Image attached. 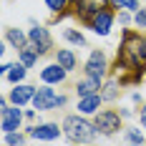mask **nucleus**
<instances>
[{
	"label": "nucleus",
	"mask_w": 146,
	"mask_h": 146,
	"mask_svg": "<svg viewBox=\"0 0 146 146\" xmlns=\"http://www.w3.org/2000/svg\"><path fill=\"white\" fill-rule=\"evenodd\" d=\"M103 88H106V91H101L103 101H116L118 91H121V83H118V78H116V76H113V78H108V81L103 83Z\"/></svg>",
	"instance_id": "a211bd4d"
},
{
	"label": "nucleus",
	"mask_w": 146,
	"mask_h": 146,
	"mask_svg": "<svg viewBox=\"0 0 146 146\" xmlns=\"http://www.w3.org/2000/svg\"><path fill=\"white\" fill-rule=\"evenodd\" d=\"M25 73H28V66H25L23 60H18V63L10 66V71H8V76H5V81H10V83H23V81H25Z\"/></svg>",
	"instance_id": "f3484780"
},
{
	"label": "nucleus",
	"mask_w": 146,
	"mask_h": 146,
	"mask_svg": "<svg viewBox=\"0 0 146 146\" xmlns=\"http://www.w3.org/2000/svg\"><path fill=\"white\" fill-rule=\"evenodd\" d=\"M83 71L86 76H93V78H106V73H108V60H106V53L103 50H91V56H88L86 66H83Z\"/></svg>",
	"instance_id": "423d86ee"
},
{
	"label": "nucleus",
	"mask_w": 146,
	"mask_h": 146,
	"mask_svg": "<svg viewBox=\"0 0 146 146\" xmlns=\"http://www.w3.org/2000/svg\"><path fill=\"white\" fill-rule=\"evenodd\" d=\"M35 91L38 88L30 86V83H15V88L10 91V103H15V106H25V103H33V96H35Z\"/></svg>",
	"instance_id": "9d476101"
},
{
	"label": "nucleus",
	"mask_w": 146,
	"mask_h": 146,
	"mask_svg": "<svg viewBox=\"0 0 146 146\" xmlns=\"http://www.w3.org/2000/svg\"><path fill=\"white\" fill-rule=\"evenodd\" d=\"M111 5L116 8V10H129V13H136L141 5H139V0H111Z\"/></svg>",
	"instance_id": "aec40b11"
},
{
	"label": "nucleus",
	"mask_w": 146,
	"mask_h": 146,
	"mask_svg": "<svg viewBox=\"0 0 146 146\" xmlns=\"http://www.w3.org/2000/svg\"><path fill=\"white\" fill-rule=\"evenodd\" d=\"M56 60H58V63H60V66H63L68 73H73L76 68H78V56L73 53L71 48H58V53H56Z\"/></svg>",
	"instance_id": "4468645a"
},
{
	"label": "nucleus",
	"mask_w": 146,
	"mask_h": 146,
	"mask_svg": "<svg viewBox=\"0 0 146 146\" xmlns=\"http://www.w3.org/2000/svg\"><path fill=\"white\" fill-rule=\"evenodd\" d=\"M45 5H48L50 13H56V15L68 10V0H45Z\"/></svg>",
	"instance_id": "412c9836"
},
{
	"label": "nucleus",
	"mask_w": 146,
	"mask_h": 146,
	"mask_svg": "<svg viewBox=\"0 0 146 146\" xmlns=\"http://www.w3.org/2000/svg\"><path fill=\"white\" fill-rule=\"evenodd\" d=\"M5 40L13 45L15 50H20L23 45H28V43H30L28 33H23V30H18V28H8V30H5Z\"/></svg>",
	"instance_id": "2eb2a0df"
},
{
	"label": "nucleus",
	"mask_w": 146,
	"mask_h": 146,
	"mask_svg": "<svg viewBox=\"0 0 146 146\" xmlns=\"http://www.w3.org/2000/svg\"><path fill=\"white\" fill-rule=\"evenodd\" d=\"M63 38H66L68 43H73V45H83V48H86V38H83V33H81V30L66 28V30H63Z\"/></svg>",
	"instance_id": "6ab92c4d"
},
{
	"label": "nucleus",
	"mask_w": 146,
	"mask_h": 146,
	"mask_svg": "<svg viewBox=\"0 0 146 146\" xmlns=\"http://www.w3.org/2000/svg\"><path fill=\"white\" fill-rule=\"evenodd\" d=\"M126 141L129 144H144V133L139 131V129H126Z\"/></svg>",
	"instance_id": "5701e85b"
},
{
	"label": "nucleus",
	"mask_w": 146,
	"mask_h": 146,
	"mask_svg": "<svg viewBox=\"0 0 146 146\" xmlns=\"http://www.w3.org/2000/svg\"><path fill=\"white\" fill-rule=\"evenodd\" d=\"M18 58H20V60H23V63L30 68V66H35V63H38L40 53H38V48H35L33 43H28V45H23V48L18 50Z\"/></svg>",
	"instance_id": "dca6fc26"
},
{
	"label": "nucleus",
	"mask_w": 146,
	"mask_h": 146,
	"mask_svg": "<svg viewBox=\"0 0 146 146\" xmlns=\"http://www.w3.org/2000/svg\"><path fill=\"white\" fill-rule=\"evenodd\" d=\"M25 139H28V136H23V133H18V131H8V133H5V144H8V146L25 144Z\"/></svg>",
	"instance_id": "4be33fe9"
},
{
	"label": "nucleus",
	"mask_w": 146,
	"mask_h": 146,
	"mask_svg": "<svg viewBox=\"0 0 146 146\" xmlns=\"http://www.w3.org/2000/svg\"><path fill=\"white\" fill-rule=\"evenodd\" d=\"M63 133L71 144H83V141H93L98 136V129H96L93 121L83 118V113L81 116L71 113V116L63 118Z\"/></svg>",
	"instance_id": "f257e3e1"
},
{
	"label": "nucleus",
	"mask_w": 146,
	"mask_h": 146,
	"mask_svg": "<svg viewBox=\"0 0 146 146\" xmlns=\"http://www.w3.org/2000/svg\"><path fill=\"white\" fill-rule=\"evenodd\" d=\"M106 8H113V5H111V0H76L66 13H58V15H56V23L63 20L66 15H76V18H78V23L88 25V23H91V18H93L96 13H101V10H106Z\"/></svg>",
	"instance_id": "f03ea898"
},
{
	"label": "nucleus",
	"mask_w": 146,
	"mask_h": 146,
	"mask_svg": "<svg viewBox=\"0 0 146 146\" xmlns=\"http://www.w3.org/2000/svg\"><path fill=\"white\" fill-rule=\"evenodd\" d=\"M101 103H103V96H101V93H91V96H81V98H78V113H83V116H91V113H98Z\"/></svg>",
	"instance_id": "f8f14e48"
},
{
	"label": "nucleus",
	"mask_w": 146,
	"mask_h": 146,
	"mask_svg": "<svg viewBox=\"0 0 146 146\" xmlns=\"http://www.w3.org/2000/svg\"><path fill=\"white\" fill-rule=\"evenodd\" d=\"M98 88H103V81H101V78L86 76V78H81V81L76 83V93H78V98H81V96H91V93H98Z\"/></svg>",
	"instance_id": "ddd939ff"
},
{
	"label": "nucleus",
	"mask_w": 146,
	"mask_h": 146,
	"mask_svg": "<svg viewBox=\"0 0 146 146\" xmlns=\"http://www.w3.org/2000/svg\"><path fill=\"white\" fill-rule=\"evenodd\" d=\"M25 113L20 111V106H10V98H0V131L8 133V131H18L20 123H23Z\"/></svg>",
	"instance_id": "7ed1b4c3"
},
{
	"label": "nucleus",
	"mask_w": 146,
	"mask_h": 146,
	"mask_svg": "<svg viewBox=\"0 0 146 146\" xmlns=\"http://www.w3.org/2000/svg\"><path fill=\"white\" fill-rule=\"evenodd\" d=\"M118 23H121V25H129V23H131V15H129V10H121V13H118Z\"/></svg>",
	"instance_id": "393cba45"
},
{
	"label": "nucleus",
	"mask_w": 146,
	"mask_h": 146,
	"mask_svg": "<svg viewBox=\"0 0 146 146\" xmlns=\"http://www.w3.org/2000/svg\"><path fill=\"white\" fill-rule=\"evenodd\" d=\"M58 106H66V96H58L56 88H50V83H43V86L35 91L33 108H38V111H53Z\"/></svg>",
	"instance_id": "20e7f679"
},
{
	"label": "nucleus",
	"mask_w": 146,
	"mask_h": 146,
	"mask_svg": "<svg viewBox=\"0 0 146 146\" xmlns=\"http://www.w3.org/2000/svg\"><path fill=\"white\" fill-rule=\"evenodd\" d=\"M111 25H113V13H111V8L96 13L91 18V23H88V28L93 30L96 35H108V33H111Z\"/></svg>",
	"instance_id": "1a4fd4ad"
},
{
	"label": "nucleus",
	"mask_w": 146,
	"mask_h": 146,
	"mask_svg": "<svg viewBox=\"0 0 146 146\" xmlns=\"http://www.w3.org/2000/svg\"><path fill=\"white\" fill-rule=\"evenodd\" d=\"M28 38H30V43L38 48V53H40V56L50 53V48H53V40H50V33H48V28L38 25V23H33V28L28 30Z\"/></svg>",
	"instance_id": "6e6552de"
},
{
	"label": "nucleus",
	"mask_w": 146,
	"mask_h": 146,
	"mask_svg": "<svg viewBox=\"0 0 146 146\" xmlns=\"http://www.w3.org/2000/svg\"><path fill=\"white\" fill-rule=\"evenodd\" d=\"M35 111H38V108H30V111H25V118H28V121H33V118H35Z\"/></svg>",
	"instance_id": "bb28decb"
},
{
	"label": "nucleus",
	"mask_w": 146,
	"mask_h": 146,
	"mask_svg": "<svg viewBox=\"0 0 146 146\" xmlns=\"http://www.w3.org/2000/svg\"><path fill=\"white\" fill-rule=\"evenodd\" d=\"M139 121H141V126L146 129V103L141 106V111H139Z\"/></svg>",
	"instance_id": "a878e982"
},
{
	"label": "nucleus",
	"mask_w": 146,
	"mask_h": 146,
	"mask_svg": "<svg viewBox=\"0 0 146 146\" xmlns=\"http://www.w3.org/2000/svg\"><path fill=\"white\" fill-rule=\"evenodd\" d=\"M144 45H146V35H144Z\"/></svg>",
	"instance_id": "c85d7f7f"
},
{
	"label": "nucleus",
	"mask_w": 146,
	"mask_h": 146,
	"mask_svg": "<svg viewBox=\"0 0 146 146\" xmlns=\"http://www.w3.org/2000/svg\"><path fill=\"white\" fill-rule=\"evenodd\" d=\"M131 101L133 103H141V93H131Z\"/></svg>",
	"instance_id": "cd10ccee"
},
{
	"label": "nucleus",
	"mask_w": 146,
	"mask_h": 146,
	"mask_svg": "<svg viewBox=\"0 0 146 146\" xmlns=\"http://www.w3.org/2000/svg\"><path fill=\"white\" fill-rule=\"evenodd\" d=\"M25 133H28V139H38V141H56L63 133V126H58V123H38V126H28Z\"/></svg>",
	"instance_id": "0eeeda50"
},
{
	"label": "nucleus",
	"mask_w": 146,
	"mask_h": 146,
	"mask_svg": "<svg viewBox=\"0 0 146 146\" xmlns=\"http://www.w3.org/2000/svg\"><path fill=\"white\" fill-rule=\"evenodd\" d=\"M133 23H136V28H146V8H139L133 13Z\"/></svg>",
	"instance_id": "b1692460"
},
{
	"label": "nucleus",
	"mask_w": 146,
	"mask_h": 146,
	"mask_svg": "<svg viewBox=\"0 0 146 146\" xmlns=\"http://www.w3.org/2000/svg\"><path fill=\"white\" fill-rule=\"evenodd\" d=\"M66 78H68V71L60 66L58 60H56V63H50V66H45V68H40V81H43V83L56 86V83H63Z\"/></svg>",
	"instance_id": "9b49d317"
},
{
	"label": "nucleus",
	"mask_w": 146,
	"mask_h": 146,
	"mask_svg": "<svg viewBox=\"0 0 146 146\" xmlns=\"http://www.w3.org/2000/svg\"><path fill=\"white\" fill-rule=\"evenodd\" d=\"M121 111H113V108H103L96 113L93 118V123H96V129L101 136H113V133L121 131Z\"/></svg>",
	"instance_id": "39448f33"
}]
</instances>
